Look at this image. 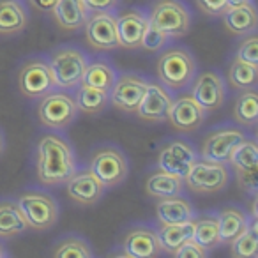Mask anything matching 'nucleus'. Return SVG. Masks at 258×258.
<instances>
[{"label":"nucleus","instance_id":"f257e3e1","mask_svg":"<svg viewBox=\"0 0 258 258\" xmlns=\"http://www.w3.org/2000/svg\"><path fill=\"white\" fill-rule=\"evenodd\" d=\"M36 152V175L43 186H62L78 170L75 149L58 133L43 135Z\"/></svg>","mask_w":258,"mask_h":258},{"label":"nucleus","instance_id":"f03ea898","mask_svg":"<svg viewBox=\"0 0 258 258\" xmlns=\"http://www.w3.org/2000/svg\"><path fill=\"white\" fill-rule=\"evenodd\" d=\"M156 69L159 83L170 92H179L187 89L197 76V60L189 50L182 46H172L161 50Z\"/></svg>","mask_w":258,"mask_h":258},{"label":"nucleus","instance_id":"7ed1b4c3","mask_svg":"<svg viewBox=\"0 0 258 258\" xmlns=\"http://www.w3.org/2000/svg\"><path fill=\"white\" fill-rule=\"evenodd\" d=\"M50 69L55 80V89L73 92L82 85L89 58L76 46H60L50 53Z\"/></svg>","mask_w":258,"mask_h":258},{"label":"nucleus","instance_id":"20e7f679","mask_svg":"<svg viewBox=\"0 0 258 258\" xmlns=\"http://www.w3.org/2000/svg\"><path fill=\"white\" fill-rule=\"evenodd\" d=\"M16 204L22 211L29 228L36 232L50 230L60 216L58 204L50 193L41 189H29L16 195Z\"/></svg>","mask_w":258,"mask_h":258},{"label":"nucleus","instance_id":"39448f33","mask_svg":"<svg viewBox=\"0 0 258 258\" xmlns=\"http://www.w3.org/2000/svg\"><path fill=\"white\" fill-rule=\"evenodd\" d=\"M80 110L75 103V97L68 90L53 89L46 96L41 97L37 104V118L48 129L62 131L68 129L78 117Z\"/></svg>","mask_w":258,"mask_h":258},{"label":"nucleus","instance_id":"423d86ee","mask_svg":"<svg viewBox=\"0 0 258 258\" xmlns=\"http://www.w3.org/2000/svg\"><path fill=\"white\" fill-rule=\"evenodd\" d=\"M230 182V170L226 163L197 158L184 177V186L198 195H216L226 189Z\"/></svg>","mask_w":258,"mask_h":258},{"label":"nucleus","instance_id":"0eeeda50","mask_svg":"<svg viewBox=\"0 0 258 258\" xmlns=\"http://www.w3.org/2000/svg\"><path fill=\"white\" fill-rule=\"evenodd\" d=\"M89 170L103 182L104 187H115L129 175L127 156L115 145H103L92 152Z\"/></svg>","mask_w":258,"mask_h":258},{"label":"nucleus","instance_id":"6e6552de","mask_svg":"<svg viewBox=\"0 0 258 258\" xmlns=\"http://www.w3.org/2000/svg\"><path fill=\"white\" fill-rule=\"evenodd\" d=\"M149 23L170 39H179L189 32L191 13L180 0H158L149 16Z\"/></svg>","mask_w":258,"mask_h":258},{"label":"nucleus","instance_id":"1a4fd4ad","mask_svg":"<svg viewBox=\"0 0 258 258\" xmlns=\"http://www.w3.org/2000/svg\"><path fill=\"white\" fill-rule=\"evenodd\" d=\"M18 89L29 99H41L55 89L50 64L43 58H32L20 68Z\"/></svg>","mask_w":258,"mask_h":258},{"label":"nucleus","instance_id":"9d476101","mask_svg":"<svg viewBox=\"0 0 258 258\" xmlns=\"http://www.w3.org/2000/svg\"><path fill=\"white\" fill-rule=\"evenodd\" d=\"M149 80L137 73H122L117 75L113 87L108 92L110 103L117 110L125 111V113H137V108L140 104L142 97L147 89Z\"/></svg>","mask_w":258,"mask_h":258},{"label":"nucleus","instance_id":"9b49d317","mask_svg":"<svg viewBox=\"0 0 258 258\" xmlns=\"http://www.w3.org/2000/svg\"><path fill=\"white\" fill-rule=\"evenodd\" d=\"M191 96L205 111H216L226 101L225 80L216 71H202L191 82Z\"/></svg>","mask_w":258,"mask_h":258},{"label":"nucleus","instance_id":"f8f14e48","mask_svg":"<svg viewBox=\"0 0 258 258\" xmlns=\"http://www.w3.org/2000/svg\"><path fill=\"white\" fill-rule=\"evenodd\" d=\"M87 43L97 51H110L118 48V34H117V16L111 11L94 13L89 16L85 25Z\"/></svg>","mask_w":258,"mask_h":258},{"label":"nucleus","instance_id":"ddd939ff","mask_svg":"<svg viewBox=\"0 0 258 258\" xmlns=\"http://www.w3.org/2000/svg\"><path fill=\"white\" fill-rule=\"evenodd\" d=\"M197 158L198 152L191 144L184 140H172L159 149L158 168L184 179Z\"/></svg>","mask_w":258,"mask_h":258},{"label":"nucleus","instance_id":"4468645a","mask_svg":"<svg viewBox=\"0 0 258 258\" xmlns=\"http://www.w3.org/2000/svg\"><path fill=\"white\" fill-rule=\"evenodd\" d=\"M205 113L207 111L193 99L191 94H182L172 99L166 122H170L180 133H193L205 122Z\"/></svg>","mask_w":258,"mask_h":258},{"label":"nucleus","instance_id":"2eb2a0df","mask_svg":"<svg viewBox=\"0 0 258 258\" xmlns=\"http://www.w3.org/2000/svg\"><path fill=\"white\" fill-rule=\"evenodd\" d=\"M172 92L161 85L159 82L149 80L145 94L137 108V113L145 122H166L168 120V110L172 104Z\"/></svg>","mask_w":258,"mask_h":258},{"label":"nucleus","instance_id":"dca6fc26","mask_svg":"<svg viewBox=\"0 0 258 258\" xmlns=\"http://www.w3.org/2000/svg\"><path fill=\"white\" fill-rule=\"evenodd\" d=\"M104 189L106 187L103 186V182L90 170H82V172L76 170L75 175L66 182V191L69 198L80 207L96 205L103 198Z\"/></svg>","mask_w":258,"mask_h":258},{"label":"nucleus","instance_id":"f3484780","mask_svg":"<svg viewBox=\"0 0 258 258\" xmlns=\"http://www.w3.org/2000/svg\"><path fill=\"white\" fill-rule=\"evenodd\" d=\"M246 138V135L237 127H225L218 129L214 133L207 135L202 145V158L209 161L228 163V158L237 144Z\"/></svg>","mask_w":258,"mask_h":258},{"label":"nucleus","instance_id":"a211bd4d","mask_svg":"<svg viewBox=\"0 0 258 258\" xmlns=\"http://www.w3.org/2000/svg\"><path fill=\"white\" fill-rule=\"evenodd\" d=\"M122 251L129 258H156L163 254L158 232L149 226H137L131 230L124 237Z\"/></svg>","mask_w":258,"mask_h":258},{"label":"nucleus","instance_id":"6ab92c4d","mask_svg":"<svg viewBox=\"0 0 258 258\" xmlns=\"http://www.w3.org/2000/svg\"><path fill=\"white\" fill-rule=\"evenodd\" d=\"M149 27V18L140 11H127L117 16L118 44L125 50H138L142 46V37Z\"/></svg>","mask_w":258,"mask_h":258},{"label":"nucleus","instance_id":"aec40b11","mask_svg":"<svg viewBox=\"0 0 258 258\" xmlns=\"http://www.w3.org/2000/svg\"><path fill=\"white\" fill-rule=\"evenodd\" d=\"M156 218H158V225H180L195 219V209L191 202L180 195L161 198L156 205Z\"/></svg>","mask_w":258,"mask_h":258},{"label":"nucleus","instance_id":"412c9836","mask_svg":"<svg viewBox=\"0 0 258 258\" xmlns=\"http://www.w3.org/2000/svg\"><path fill=\"white\" fill-rule=\"evenodd\" d=\"M89 13L83 0H57L51 9L57 25L64 30H80L89 20Z\"/></svg>","mask_w":258,"mask_h":258},{"label":"nucleus","instance_id":"4be33fe9","mask_svg":"<svg viewBox=\"0 0 258 258\" xmlns=\"http://www.w3.org/2000/svg\"><path fill=\"white\" fill-rule=\"evenodd\" d=\"M29 25V11L22 0H0V36H16Z\"/></svg>","mask_w":258,"mask_h":258},{"label":"nucleus","instance_id":"5701e85b","mask_svg":"<svg viewBox=\"0 0 258 258\" xmlns=\"http://www.w3.org/2000/svg\"><path fill=\"white\" fill-rule=\"evenodd\" d=\"M221 16L223 22H225V27L233 36L253 34L258 27V16L253 2L244 6H235V8H228Z\"/></svg>","mask_w":258,"mask_h":258},{"label":"nucleus","instance_id":"b1692460","mask_svg":"<svg viewBox=\"0 0 258 258\" xmlns=\"http://www.w3.org/2000/svg\"><path fill=\"white\" fill-rule=\"evenodd\" d=\"M216 219L219 228V244H230L249 225V218L246 216V212L237 207H225L218 212Z\"/></svg>","mask_w":258,"mask_h":258},{"label":"nucleus","instance_id":"393cba45","mask_svg":"<svg viewBox=\"0 0 258 258\" xmlns=\"http://www.w3.org/2000/svg\"><path fill=\"white\" fill-rule=\"evenodd\" d=\"M184 191V179L182 177L172 175L163 170H158L156 173L149 175L145 180V193L152 198H170V197H179Z\"/></svg>","mask_w":258,"mask_h":258},{"label":"nucleus","instance_id":"a878e982","mask_svg":"<svg viewBox=\"0 0 258 258\" xmlns=\"http://www.w3.org/2000/svg\"><path fill=\"white\" fill-rule=\"evenodd\" d=\"M29 230L16 200H0V239H13Z\"/></svg>","mask_w":258,"mask_h":258},{"label":"nucleus","instance_id":"bb28decb","mask_svg":"<svg viewBox=\"0 0 258 258\" xmlns=\"http://www.w3.org/2000/svg\"><path fill=\"white\" fill-rule=\"evenodd\" d=\"M193 228H195V219L180 223V225H159L156 232H158L163 253L173 254L180 244L193 239Z\"/></svg>","mask_w":258,"mask_h":258},{"label":"nucleus","instance_id":"cd10ccee","mask_svg":"<svg viewBox=\"0 0 258 258\" xmlns=\"http://www.w3.org/2000/svg\"><path fill=\"white\" fill-rule=\"evenodd\" d=\"M115 80H117V71L113 69V66L108 60L99 58V60H94L87 64L82 83L94 87V89H101L104 92H110Z\"/></svg>","mask_w":258,"mask_h":258},{"label":"nucleus","instance_id":"c85d7f7f","mask_svg":"<svg viewBox=\"0 0 258 258\" xmlns=\"http://www.w3.org/2000/svg\"><path fill=\"white\" fill-rule=\"evenodd\" d=\"M75 103L78 106L80 111L83 113H99V111H104L110 103V96L108 92L101 89H94V87H89L85 83L78 85L75 90Z\"/></svg>","mask_w":258,"mask_h":258},{"label":"nucleus","instance_id":"c756f323","mask_svg":"<svg viewBox=\"0 0 258 258\" xmlns=\"http://www.w3.org/2000/svg\"><path fill=\"white\" fill-rule=\"evenodd\" d=\"M228 163L235 172H258V145L254 140L244 138L235 145L228 158Z\"/></svg>","mask_w":258,"mask_h":258},{"label":"nucleus","instance_id":"7c9ffc66","mask_svg":"<svg viewBox=\"0 0 258 258\" xmlns=\"http://www.w3.org/2000/svg\"><path fill=\"white\" fill-rule=\"evenodd\" d=\"M233 118L239 125L253 127L258 120V94L254 89L242 90L233 104Z\"/></svg>","mask_w":258,"mask_h":258},{"label":"nucleus","instance_id":"2f4dec72","mask_svg":"<svg viewBox=\"0 0 258 258\" xmlns=\"http://www.w3.org/2000/svg\"><path fill=\"white\" fill-rule=\"evenodd\" d=\"M230 254L233 258H254L258 254L256 216H253L247 228L230 242Z\"/></svg>","mask_w":258,"mask_h":258},{"label":"nucleus","instance_id":"473e14b6","mask_svg":"<svg viewBox=\"0 0 258 258\" xmlns=\"http://www.w3.org/2000/svg\"><path fill=\"white\" fill-rule=\"evenodd\" d=\"M228 82L233 89L239 90L254 89L258 83V66L247 64V62L235 58L228 68Z\"/></svg>","mask_w":258,"mask_h":258},{"label":"nucleus","instance_id":"72a5a7b5","mask_svg":"<svg viewBox=\"0 0 258 258\" xmlns=\"http://www.w3.org/2000/svg\"><path fill=\"white\" fill-rule=\"evenodd\" d=\"M51 254L55 258H92L94 251L89 240L80 235H68L57 246H53Z\"/></svg>","mask_w":258,"mask_h":258},{"label":"nucleus","instance_id":"f704fd0d","mask_svg":"<svg viewBox=\"0 0 258 258\" xmlns=\"http://www.w3.org/2000/svg\"><path fill=\"white\" fill-rule=\"evenodd\" d=\"M193 240L198 242L202 247L207 251H212L219 244V228H218V219L205 216V218L195 219V228H193Z\"/></svg>","mask_w":258,"mask_h":258},{"label":"nucleus","instance_id":"c9c22d12","mask_svg":"<svg viewBox=\"0 0 258 258\" xmlns=\"http://www.w3.org/2000/svg\"><path fill=\"white\" fill-rule=\"evenodd\" d=\"M170 37L166 36V34H163L159 29H156L154 25H151L149 23L147 30H145L144 37H142V46L145 51H149V53H158V51L165 50V46L168 44Z\"/></svg>","mask_w":258,"mask_h":258},{"label":"nucleus","instance_id":"e433bc0d","mask_svg":"<svg viewBox=\"0 0 258 258\" xmlns=\"http://www.w3.org/2000/svg\"><path fill=\"white\" fill-rule=\"evenodd\" d=\"M235 58L242 62H247V64L258 66V37L254 34H247L246 39L240 43L239 50L235 53Z\"/></svg>","mask_w":258,"mask_h":258},{"label":"nucleus","instance_id":"4c0bfd02","mask_svg":"<svg viewBox=\"0 0 258 258\" xmlns=\"http://www.w3.org/2000/svg\"><path fill=\"white\" fill-rule=\"evenodd\" d=\"M173 256H177V258H205V256H209V251L205 249V247H202L198 242H195L193 239H189L177 247Z\"/></svg>","mask_w":258,"mask_h":258},{"label":"nucleus","instance_id":"58836bf2","mask_svg":"<svg viewBox=\"0 0 258 258\" xmlns=\"http://www.w3.org/2000/svg\"><path fill=\"white\" fill-rule=\"evenodd\" d=\"M197 4L202 9V13L209 16H221L228 9L226 0H197Z\"/></svg>","mask_w":258,"mask_h":258},{"label":"nucleus","instance_id":"ea45409f","mask_svg":"<svg viewBox=\"0 0 258 258\" xmlns=\"http://www.w3.org/2000/svg\"><path fill=\"white\" fill-rule=\"evenodd\" d=\"M237 179H239L240 187L247 191L249 195H256V172H235Z\"/></svg>","mask_w":258,"mask_h":258},{"label":"nucleus","instance_id":"a19ab883","mask_svg":"<svg viewBox=\"0 0 258 258\" xmlns=\"http://www.w3.org/2000/svg\"><path fill=\"white\" fill-rule=\"evenodd\" d=\"M90 13H104L113 11L118 6V0H83Z\"/></svg>","mask_w":258,"mask_h":258},{"label":"nucleus","instance_id":"79ce46f5","mask_svg":"<svg viewBox=\"0 0 258 258\" xmlns=\"http://www.w3.org/2000/svg\"><path fill=\"white\" fill-rule=\"evenodd\" d=\"M29 4L37 13H51V9L57 4V0H29Z\"/></svg>","mask_w":258,"mask_h":258},{"label":"nucleus","instance_id":"37998d69","mask_svg":"<svg viewBox=\"0 0 258 258\" xmlns=\"http://www.w3.org/2000/svg\"><path fill=\"white\" fill-rule=\"evenodd\" d=\"M228 2V8H235V6H244V4H251L253 0H226Z\"/></svg>","mask_w":258,"mask_h":258},{"label":"nucleus","instance_id":"c03bdc74","mask_svg":"<svg viewBox=\"0 0 258 258\" xmlns=\"http://www.w3.org/2000/svg\"><path fill=\"white\" fill-rule=\"evenodd\" d=\"M4 149H6V140H4V133H2V129H0V156H2Z\"/></svg>","mask_w":258,"mask_h":258},{"label":"nucleus","instance_id":"a18cd8bd","mask_svg":"<svg viewBox=\"0 0 258 258\" xmlns=\"http://www.w3.org/2000/svg\"><path fill=\"white\" fill-rule=\"evenodd\" d=\"M6 256H9L8 251H6V247H4V246H0V258H6Z\"/></svg>","mask_w":258,"mask_h":258}]
</instances>
